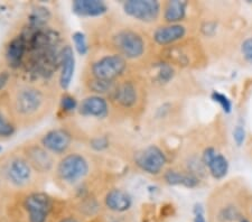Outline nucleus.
<instances>
[{"mask_svg":"<svg viewBox=\"0 0 252 222\" xmlns=\"http://www.w3.org/2000/svg\"><path fill=\"white\" fill-rule=\"evenodd\" d=\"M89 38L91 46L109 48L123 56L135 70H139L156 56L157 51L148 28L115 16H105L93 24Z\"/></svg>","mask_w":252,"mask_h":222,"instance_id":"1","label":"nucleus"},{"mask_svg":"<svg viewBox=\"0 0 252 222\" xmlns=\"http://www.w3.org/2000/svg\"><path fill=\"white\" fill-rule=\"evenodd\" d=\"M52 180L56 188L72 199L89 194L101 195L110 187L102 157L78 147L60 157Z\"/></svg>","mask_w":252,"mask_h":222,"instance_id":"2","label":"nucleus"},{"mask_svg":"<svg viewBox=\"0 0 252 222\" xmlns=\"http://www.w3.org/2000/svg\"><path fill=\"white\" fill-rule=\"evenodd\" d=\"M8 96L19 129H27L40 124L54 111L59 89L48 81L15 79Z\"/></svg>","mask_w":252,"mask_h":222,"instance_id":"3","label":"nucleus"},{"mask_svg":"<svg viewBox=\"0 0 252 222\" xmlns=\"http://www.w3.org/2000/svg\"><path fill=\"white\" fill-rule=\"evenodd\" d=\"M133 68L123 56L103 46H91L81 73L84 95L108 96L118 81Z\"/></svg>","mask_w":252,"mask_h":222,"instance_id":"4","label":"nucleus"},{"mask_svg":"<svg viewBox=\"0 0 252 222\" xmlns=\"http://www.w3.org/2000/svg\"><path fill=\"white\" fill-rule=\"evenodd\" d=\"M107 98L118 123L144 117L150 102L147 84L137 70L118 81Z\"/></svg>","mask_w":252,"mask_h":222,"instance_id":"5","label":"nucleus"},{"mask_svg":"<svg viewBox=\"0 0 252 222\" xmlns=\"http://www.w3.org/2000/svg\"><path fill=\"white\" fill-rule=\"evenodd\" d=\"M137 71L147 84L150 96L156 99H181L193 88L186 74L188 71L175 67L157 56Z\"/></svg>","mask_w":252,"mask_h":222,"instance_id":"6","label":"nucleus"},{"mask_svg":"<svg viewBox=\"0 0 252 222\" xmlns=\"http://www.w3.org/2000/svg\"><path fill=\"white\" fill-rule=\"evenodd\" d=\"M0 183L10 196L44 190L47 180L35 171L18 146L0 157Z\"/></svg>","mask_w":252,"mask_h":222,"instance_id":"7","label":"nucleus"},{"mask_svg":"<svg viewBox=\"0 0 252 222\" xmlns=\"http://www.w3.org/2000/svg\"><path fill=\"white\" fill-rule=\"evenodd\" d=\"M9 200L18 222H52L65 205V201L44 190L10 195Z\"/></svg>","mask_w":252,"mask_h":222,"instance_id":"8","label":"nucleus"},{"mask_svg":"<svg viewBox=\"0 0 252 222\" xmlns=\"http://www.w3.org/2000/svg\"><path fill=\"white\" fill-rule=\"evenodd\" d=\"M156 56L183 71L200 70L207 65L209 61L206 47L196 35L160 48L156 52Z\"/></svg>","mask_w":252,"mask_h":222,"instance_id":"9","label":"nucleus"},{"mask_svg":"<svg viewBox=\"0 0 252 222\" xmlns=\"http://www.w3.org/2000/svg\"><path fill=\"white\" fill-rule=\"evenodd\" d=\"M75 112L78 118L82 120L83 124L87 126L91 125V127H93L92 134L89 137L103 134L108 127L119 124L113 114L112 107L108 98L103 95H84L83 98L79 101Z\"/></svg>","mask_w":252,"mask_h":222,"instance_id":"10","label":"nucleus"},{"mask_svg":"<svg viewBox=\"0 0 252 222\" xmlns=\"http://www.w3.org/2000/svg\"><path fill=\"white\" fill-rule=\"evenodd\" d=\"M197 32V24L195 22H184L176 24L159 23L148 30L150 39L156 51L167 47L173 44L182 42L190 36H195Z\"/></svg>","mask_w":252,"mask_h":222,"instance_id":"11","label":"nucleus"},{"mask_svg":"<svg viewBox=\"0 0 252 222\" xmlns=\"http://www.w3.org/2000/svg\"><path fill=\"white\" fill-rule=\"evenodd\" d=\"M159 102L152 110H147L145 118H148V126L153 130H168L174 128L183 117L182 99H157Z\"/></svg>","mask_w":252,"mask_h":222,"instance_id":"12","label":"nucleus"},{"mask_svg":"<svg viewBox=\"0 0 252 222\" xmlns=\"http://www.w3.org/2000/svg\"><path fill=\"white\" fill-rule=\"evenodd\" d=\"M161 5L157 0H127L121 2V9L129 22L149 30L160 23Z\"/></svg>","mask_w":252,"mask_h":222,"instance_id":"13","label":"nucleus"},{"mask_svg":"<svg viewBox=\"0 0 252 222\" xmlns=\"http://www.w3.org/2000/svg\"><path fill=\"white\" fill-rule=\"evenodd\" d=\"M131 163L138 171L152 176H160L167 168V155L157 145L136 149L131 154Z\"/></svg>","mask_w":252,"mask_h":222,"instance_id":"14","label":"nucleus"},{"mask_svg":"<svg viewBox=\"0 0 252 222\" xmlns=\"http://www.w3.org/2000/svg\"><path fill=\"white\" fill-rule=\"evenodd\" d=\"M36 139L48 152L60 159L76 148L75 144L79 138L71 126H61L48 129L36 137Z\"/></svg>","mask_w":252,"mask_h":222,"instance_id":"15","label":"nucleus"},{"mask_svg":"<svg viewBox=\"0 0 252 222\" xmlns=\"http://www.w3.org/2000/svg\"><path fill=\"white\" fill-rule=\"evenodd\" d=\"M19 148L39 175L46 180L52 179L59 159L58 157L48 152L36 138L30 139L19 145Z\"/></svg>","mask_w":252,"mask_h":222,"instance_id":"16","label":"nucleus"},{"mask_svg":"<svg viewBox=\"0 0 252 222\" xmlns=\"http://www.w3.org/2000/svg\"><path fill=\"white\" fill-rule=\"evenodd\" d=\"M231 193L220 194L211 209V220L212 222H239L245 217L242 205L239 203L238 199L231 197Z\"/></svg>","mask_w":252,"mask_h":222,"instance_id":"17","label":"nucleus"},{"mask_svg":"<svg viewBox=\"0 0 252 222\" xmlns=\"http://www.w3.org/2000/svg\"><path fill=\"white\" fill-rule=\"evenodd\" d=\"M196 3L189 1H180V0H169L162 1L161 5V19L160 23L164 24H176L184 22H194L192 13Z\"/></svg>","mask_w":252,"mask_h":222,"instance_id":"18","label":"nucleus"},{"mask_svg":"<svg viewBox=\"0 0 252 222\" xmlns=\"http://www.w3.org/2000/svg\"><path fill=\"white\" fill-rule=\"evenodd\" d=\"M101 204L102 207L117 215H121L130 210L132 205V197L125 190L113 187L107 188L101 194Z\"/></svg>","mask_w":252,"mask_h":222,"instance_id":"19","label":"nucleus"},{"mask_svg":"<svg viewBox=\"0 0 252 222\" xmlns=\"http://www.w3.org/2000/svg\"><path fill=\"white\" fill-rule=\"evenodd\" d=\"M201 159L206 171L215 180H222L229 171V160L214 146H207L202 152Z\"/></svg>","mask_w":252,"mask_h":222,"instance_id":"20","label":"nucleus"},{"mask_svg":"<svg viewBox=\"0 0 252 222\" xmlns=\"http://www.w3.org/2000/svg\"><path fill=\"white\" fill-rule=\"evenodd\" d=\"M18 130L19 126L11 109L8 92L0 94V141L11 139Z\"/></svg>","mask_w":252,"mask_h":222,"instance_id":"21","label":"nucleus"},{"mask_svg":"<svg viewBox=\"0 0 252 222\" xmlns=\"http://www.w3.org/2000/svg\"><path fill=\"white\" fill-rule=\"evenodd\" d=\"M160 177L165 184L172 185V187H184L188 189H195L200 187L202 181L200 177L186 171L181 165L168 166L160 175Z\"/></svg>","mask_w":252,"mask_h":222,"instance_id":"22","label":"nucleus"},{"mask_svg":"<svg viewBox=\"0 0 252 222\" xmlns=\"http://www.w3.org/2000/svg\"><path fill=\"white\" fill-rule=\"evenodd\" d=\"M72 9L81 17H97L108 11V6L97 0H76L72 3Z\"/></svg>","mask_w":252,"mask_h":222,"instance_id":"23","label":"nucleus"},{"mask_svg":"<svg viewBox=\"0 0 252 222\" xmlns=\"http://www.w3.org/2000/svg\"><path fill=\"white\" fill-rule=\"evenodd\" d=\"M61 73H60V86L67 88L70 86L73 70H74V56L70 45L64 46L61 50Z\"/></svg>","mask_w":252,"mask_h":222,"instance_id":"24","label":"nucleus"},{"mask_svg":"<svg viewBox=\"0 0 252 222\" xmlns=\"http://www.w3.org/2000/svg\"><path fill=\"white\" fill-rule=\"evenodd\" d=\"M238 53L243 62L252 64V34L248 35L240 40L238 45Z\"/></svg>","mask_w":252,"mask_h":222,"instance_id":"25","label":"nucleus"},{"mask_svg":"<svg viewBox=\"0 0 252 222\" xmlns=\"http://www.w3.org/2000/svg\"><path fill=\"white\" fill-rule=\"evenodd\" d=\"M78 101H76L72 95H64L61 99V110L64 111V114H68V112H74L78 108Z\"/></svg>","mask_w":252,"mask_h":222,"instance_id":"26","label":"nucleus"},{"mask_svg":"<svg viewBox=\"0 0 252 222\" xmlns=\"http://www.w3.org/2000/svg\"><path fill=\"white\" fill-rule=\"evenodd\" d=\"M212 99L215 101V102H218L219 104H220L223 110H224L226 114H229V112L231 111V109H232V103H231L229 98L225 96L224 95L220 94V92L214 91L212 94Z\"/></svg>","mask_w":252,"mask_h":222,"instance_id":"27","label":"nucleus"},{"mask_svg":"<svg viewBox=\"0 0 252 222\" xmlns=\"http://www.w3.org/2000/svg\"><path fill=\"white\" fill-rule=\"evenodd\" d=\"M233 138L235 144L238 145V146H241L243 144V141H245L246 138V131H245V128L242 126H237L234 129L233 131Z\"/></svg>","mask_w":252,"mask_h":222,"instance_id":"28","label":"nucleus"},{"mask_svg":"<svg viewBox=\"0 0 252 222\" xmlns=\"http://www.w3.org/2000/svg\"><path fill=\"white\" fill-rule=\"evenodd\" d=\"M56 222H82V219H81V215H79L78 212L76 213H66V215L61 216L58 221Z\"/></svg>","mask_w":252,"mask_h":222,"instance_id":"29","label":"nucleus"},{"mask_svg":"<svg viewBox=\"0 0 252 222\" xmlns=\"http://www.w3.org/2000/svg\"><path fill=\"white\" fill-rule=\"evenodd\" d=\"M194 222H206L205 213L203 211L201 205H196L194 210Z\"/></svg>","mask_w":252,"mask_h":222,"instance_id":"30","label":"nucleus"},{"mask_svg":"<svg viewBox=\"0 0 252 222\" xmlns=\"http://www.w3.org/2000/svg\"><path fill=\"white\" fill-rule=\"evenodd\" d=\"M75 45L78 47V50L80 51V53H84L85 50H87V44L84 42L83 36L81 34H76L75 35Z\"/></svg>","mask_w":252,"mask_h":222,"instance_id":"31","label":"nucleus"},{"mask_svg":"<svg viewBox=\"0 0 252 222\" xmlns=\"http://www.w3.org/2000/svg\"><path fill=\"white\" fill-rule=\"evenodd\" d=\"M3 197H8V195H7V193H6L5 190H3L1 183H0V200H2Z\"/></svg>","mask_w":252,"mask_h":222,"instance_id":"32","label":"nucleus"},{"mask_svg":"<svg viewBox=\"0 0 252 222\" xmlns=\"http://www.w3.org/2000/svg\"><path fill=\"white\" fill-rule=\"evenodd\" d=\"M239 222H252V221L250 219H248V218L246 217V218H243V219L241 221H239Z\"/></svg>","mask_w":252,"mask_h":222,"instance_id":"33","label":"nucleus"},{"mask_svg":"<svg viewBox=\"0 0 252 222\" xmlns=\"http://www.w3.org/2000/svg\"><path fill=\"white\" fill-rule=\"evenodd\" d=\"M250 217H251V221H252V205H251V208H250Z\"/></svg>","mask_w":252,"mask_h":222,"instance_id":"34","label":"nucleus"},{"mask_svg":"<svg viewBox=\"0 0 252 222\" xmlns=\"http://www.w3.org/2000/svg\"><path fill=\"white\" fill-rule=\"evenodd\" d=\"M1 151H2V148H1V147H0V153H1Z\"/></svg>","mask_w":252,"mask_h":222,"instance_id":"35","label":"nucleus"}]
</instances>
